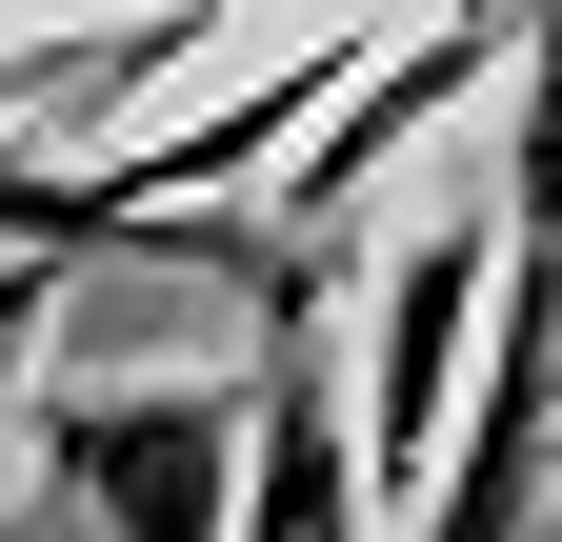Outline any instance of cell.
<instances>
[{"label":"cell","mask_w":562,"mask_h":542,"mask_svg":"<svg viewBox=\"0 0 562 542\" xmlns=\"http://www.w3.org/2000/svg\"><path fill=\"white\" fill-rule=\"evenodd\" d=\"M21 422L41 462L81 483L101 542H241V422H261V382L241 362H41L21 382Z\"/></svg>","instance_id":"1"},{"label":"cell","mask_w":562,"mask_h":542,"mask_svg":"<svg viewBox=\"0 0 562 542\" xmlns=\"http://www.w3.org/2000/svg\"><path fill=\"white\" fill-rule=\"evenodd\" d=\"M503 282H522L503 201H462V222H422L382 282H341V382H362V462H382L402 522H422V483L462 462V402H482V342H503Z\"/></svg>","instance_id":"2"},{"label":"cell","mask_w":562,"mask_h":542,"mask_svg":"<svg viewBox=\"0 0 562 542\" xmlns=\"http://www.w3.org/2000/svg\"><path fill=\"white\" fill-rule=\"evenodd\" d=\"M60 282H81V261H0V382H41V321H60Z\"/></svg>","instance_id":"7"},{"label":"cell","mask_w":562,"mask_h":542,"mask_svg":"<svg viewBox=\"0 0 562 542\" xmlns=\"http://www.w3.org/2000/svg\"><path fill=\"white\" fill-rule=\"evenodd\" d=\"M241 542H382V462H362V382H341V261H261L241 302Z\"/></svg>","instance_id":"3"},{"label":"cell","mask_w":562,"mask_h":542,"mask_svg":"<svg viewBox=\"0 0 562 542\" xmlns=\"http://www.w3.org/2000/svg\"><path fill=\"white\" fill-rule=\"evenodd\" d=\"M241 241L261 222H181L161 241L101 161H21V142H0V261H222V282H241Z\"/></svg>","instance_id":"5"},{"label":"cell","mask_w":562,"mask_h":542,"mask_svg":"<svg viewBox=\"0 0 562 542\" xmlns=\"http://www.w3.org/2000/svg\"><path fill=\"white\" fill-rule=\"evenodd\" d=\"M503 241L562 261V0H522V60H503Z\"/></svg>","instance_id":"6"},{"label":"cell","mask_w":562,"mask_h":542,"mask_svg":"<svg viewBox=\"0 0 562 542\" xmlns=\"http://www.w3.org/2000/svg\"><path fill=\"white\" fill-rule=\"evenodd\" d=\"M402 542H562V261H522V282H503V342H482L462 462L422 483Z\"/></svg>","instance_id":"4"}]
</instances>
